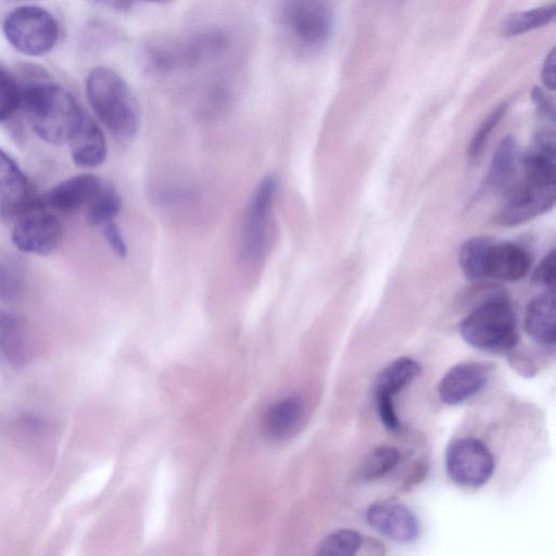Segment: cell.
I'll return each mask as SVG.
<instances>
[{
  "instance_id": "cell-32",
  "label": "cell",
  "mask_w": 556,
  "mask_h": 556,
  "mask_svg": "<svg viewBox=\"0 0 556 556\" xmlns=\"http://www.w3.org/2000/svg\"><path fill=\"white\" fill-rule=\"evenodd\" d=\"M532 100L535 103L540 115L547 119L549 118L551 122H553L554 121L553 104L551 103L548 97L545 94V92L541 88L535 87L533 89Z\"/></svg>"
},
{
  "instance_id": "cell-12",
  "label": "cell",
  "mask_w": 556,
  "mask_h": 556,
  "mask_svg": "<svg viewBox=\"0 0 556 556\" xmlns=\"http://www.w3.org/2000/svg\"><path fill=\"white\" fill-rule=\"evenodd\" d=\"M103 185L104 182L98 176L76 175L51 188L39 198V201L43 206L63 213L74 212L81 207L87 208Z\"/></svg>"
},
{
  "instance_id": "cell-28",
  "label": "cell",
  "mask_w": 556,
  "mask_h": 556,
  "mask_svg": "<svg viewBox=\"0 0 556 556\" xmlns=\"http://www.w3.org/2000/svg\"><path fill=\"white\" fill-rule=\"evenodd\" d=\"M22 90L16 80L0 68V122L9 118L21 105Z\"/></svg>"
},
{
  "instance_id": "cell-18",
  "label": "cell",
  "mask_w": 556,
  "mask_h": 556,
  "mask_svg": "<svg viewBox=\"0 0 556 556\" xmlns=\"http://www.w3.org/2000/svg\"><path fill=\"white\" fill-rule=\"evenodd\" d=\"M303 414L299 396H288L275 403L265 414L264 430L273 440L288 438L296 428Z\"/></svg>"
},
{
  "instance_id": "cell-2",
  "label": "cell",
  "mask_w": 556,
  "mask_h": 556,
  "mask_svg": "<svg viewBox=\"0 0 556 556\" xmlns=\"http://www.w3.org/2000/svg\"><path fill=\"white\" fill-rule=\"evenodd\" d=\"M88 101L98 119L116 138L130 140L141 125V109L127 83L113 70L97 66L86 81Z\"/></svg>"
},
{
  "instance_id": "cell-10",
  "label": "cell",
  "mask_w": 556,
  "mask_h": 556,
  "mask_svg": "<svg viewBox=\"0 0 556 556\" xmlns=\"http://www.w3.org/2000/svg\"><path fill=\"white\" fill-rule=\"evenodd\" d=\"M366 519L377 532L401 543L415 541L420 532L419 520L414 511L394 501L372 503L366 510Z\"/></svg>"
},
{
  "instance_id": "cell-17",
  "label": "cell",
  "mask_w": 556,
  "mask_h": 556,
  "mask_svg": "<svg viewBox=\"0 0 556 556\" xmlns=\"http://www.w3.org/2000/svg\"><path fill=\"white\" fill-rule=\"evenodd\" d=\"M526 332L538 343L554 345L556 340V308L553 289L533 298L525 316Z\"/></svg>"
},
{
  "instance_id": "cell-19",
  "label": "cell",
  "mask_w": 556,
  "mask_h": 556,
  "mask_svg": "<svg viewBox=\"0 0 556 556\" xmlns=\"http://www.w3.org/2000/svg\"><path fill=\"white\" fill-rule=\"evenodd\" d=\"M518 163V146L511 136L504 137L497 146L488 170L484 188L500 191L508 186Z\"/></svg>"
},
{
  "instance_id": "cell-30",
  "label": "cell",
  "mask_w": 556,
  "mask_h": 556,
  "mask_svg": "<svg viewBox=\"0 0 556 556\" xmlns=\"http://www.w3.org/2000/svg\"><path fill=\"white\" fill-rule=\"evenodd\" d=\"M378 414L383 426L392 432L401 429V422L396 415L393 400L386 397H376Z\"/></svg>"
},
{
  "instance_id": "cell-1",
  "label": "cell",
  "mask_w": 556,
  "mask_h": 556,
  "mask_svg": "<svg viewBox=\"0 0 556 556\" xmlns=\"http://www.w3.org/2000/svg\"><path fill=\"white\" fill-rule=\"evenodd\" d=\"M21 105L33 130L51 144L68 142L86 115L64 88L52 83L24 88Z\"/></svg>"
},
{
  "instance_id": "cell-20",
  "label": "cell",
  "mask_w": 556,
  "mask_h": 556,
  "mask_svg": "<svg viewBox=\"0 0 556 556\" xmlns=\"http://www.w3.org/2000/svg\"><path fill=\"white\" fill-rule=\"evenodd\" d=\"M420 365L410 357H400L391 362L379 374L376 384V397L393 400L420 372Z\"/></svg>"
},
{
  "instance_id": "cell-11",
  "label": "cell",
  "mask_w": 556,
  "mask_h": 556,
  "mask_svg": "<svg viewBox=\"0 0 556 556\" xmlns=\"http://www.w3.org/2000/svg\"><path fill=\"white\" fill-rule=\"evenodd\" d=\"M35 200L24 172L0 148V218L15 219Z\"/></svg>"
},
{
  "instance_id": "cell-27",
  "label": "cell",
  "mask_w": 556,
  "mask_h": 556,
  "mask_svg": "<svg viewBox=\"0 0 556 556\" xmlns=\"http://www.w3.org/2000/svg\"><path fill=\"white\" fill-rule=\"evenodd\" d=\"M507 103H502L496 106L490 114L482 121L477 128L471 141L468 146V157L475 160L482 153L485 143L488 142L493 129L505 115Z\"/></svg>"
},
{
  "instance_id": "cell-6",
  "label": "cell",
  "mask_w": 556,
  "mask_h": 556,
  "mask_svg": "<svg viewBox=\"0 0 556 556\" xmlns=\"http://www.w3.org/2000/svg\"><path fill=\"white\" fill-rule=\"evenodd\" d=\"M277 188V176L266 175L248 202L241 236V253L248 261L257 260L268 247Z\"/></svg>"
},
{
  "instance_id": "cell-7",
  "label": "cell",
  "mask_w": 556,
  "mask_h": 556,
  "mask_svg": "<svg viewBox=\"0 0 556 556\" xmlns=\"http://www.w3.org/2000/svg\"><path fill=\"white\" fill-rule=\"evenodd\" d=\"M62 225L58 217L36 199L15 219L11 232L14 247L24 253L49 255L59 245Z\"/></svg>"
},
{
  "instance_id": "cell-4",
  "label": "cell",
  "mask_w": 556,
  "mask_h": 556,
  "mask_svg": "<svg viewBox=\"0 0 556 556\" xmlns=\"http://www.w3.org/2000/svg\"><path fill=\"white\" fill-rule=\"evenodd\" d=\"M3 34L18 52L37 56L55 45L59 28L53 15L38 5L15 8L4 20Z\"/></svg>"
},
{
  "instance_id": "cell-25",
  "label": "cell",
  "mask_w": 556,
  "mask_h": 556,
  "mask_svg": "<svg viewBox=\"0 0 556 556\" xmlns=\"http://www.w3.org/2000/svg\"><path fill=\"white\" fill-rule=\"evenodd\" d=\"M363 538L353 529H339L325 536L317 546L315 556H355Z\"/></svg>"
},
{
  "instance_id": "cell-31",
  "label": "cell",
  "mask_w": 556,
  "mask_h": 556,
  "mask_svg": "<svg viewBox=\"0 0 556 556\" xmlns=\"http://www.w3.org/2000/svg\"><path fill=\"white\" fill-rule=\"evenodd\" d=\"M103 233L115 254L125 257L127 245L119 228L112 222L103 226Z\"/></svg>"
},
{
  "instance_id": "cell-14",
  "label": "cell",
  "mask_w": 556,
  "mask_h": 556,
  "mask_svg": "<svg viewBox=\"0 0 556 556\" xmlns=\"http://www.w3.org/2000/svg\"><path fill=\"white\" fill-rule=\"evenodd\" d=\"M531 256L521 245L513 242H494L491 247L485 274L502 281H517L530 270Z\"/></svg>"
},
{
  "instance_id": "cell-33",
  "label": "cell",
  "mask_w": 556,
  "mask_h": 556,
  "mask_svg": "<svg viewBox=\"0 0 556 556\" xmlns=\"http://www.w3.org/2000/svg\"><path fill=\"white\" fill-rule=\"evenodd\" d=\"M554 64H555V50L554 48L547 53L541 72V77L544 86L554 90L555 88V75H554Z\"/></svg>"
},
{
  "instance_id": "cell-34",
  "label": "cell",
  "mask_w": 556,
  "mask_h": 556,
  "mask_svg": "<svg viewBox=\"0 0 556 556\" xmlns=\"http://www.w3.org/2000/svg\"><path fill=\"white\" fill-rule=\"evenodd\" d=\"M104 4L114 8L118 11H126L128 10L134 3L132 2H126V1H108L104 2Z\"/></svg>"
},
{
  "instance_id": "cell-24",
  "label": "cell",
  "mask_w": 556,
  "mask_h": 556,
  "mask_svg": "<svg viewBox=\"0 0 556 556\" xmlns=\"http://www.w3.org/2000/svg\"><path fill=\"white\" fill-rule=\"evenodd\" d=\"M122 200L115 188L104 184L102 189L87 206V217L90 224L104 226L113 222L119 213Z\"/></svg>"
},
{
  "instance_id": "cell-15",
  "label": "cell",
  "mask_w": 556,
  "mask_h": 556,
  "mask_svg": "<svg viewBox=\"0 0 556 556\" xmlns=\"http://www.w3.org/2000/svg\"><path fill=\"white\" fill-rule=\"evenodd\" d=\"M67 143L77 166L97 167L106 157L105 137L98 124L87 114Z\"/></svg>"
},
{
  "instance_id": "cell-22",
  "label": "cell",
  "mask_w": 556,
  "mask_h": 556,
  "mask_svg": "<svg viewBox=\"0 0 556 556\" xmlns=\"http://www.w3.org/2000/svg\"><path fill=\"white\" fill-rule=\"evenodd\" d=\"M555 20V5L547 4L507 16L502 24L505 36H517L542 27Z\"/></svg>"
},
{
  "instance_id": "cell-5",
  "label": "cell",
  "mask_w": 556,
  "mask_h": 556,
  "mask_svg": "<svg viewBox=\"0 0 556 556\" xmlns=\"http://www.w3.org/2000/svg\"><path fill=\"white\" fill-rule=\"evenodd\" d=\"M280 21L302 47L316 50L328 42L333 29V11L328 2L296 0L282 3Z\"/></svg>"
},
{
  "instance_id": "cell-26",
  "label": "cell",
  "mask_w": 556,
  "mask_h": 556,
  "mask_svg": "<svg viewBox=\"0 0 556 556\" xmlns=\"http://www.w3.org/2000/svg\"><path fill=\"white\" fill-rule=\"evenodd\" d=\"M400 460V453L392 446H379L371 451L359 467V476L365 480L379 478L392 470Z\"/></svg>"
},
{
  "instance_id": "cell-9",
  "label": "cell",
  "mask_w": 556,
  "mask_h": 556,
  "mask_svg": "<svg viewBox=\"0 0 556 556\" xmlns=\"http://www.w3.org/2000/svg\"><path fill=\"white\" fill-rule=\"evenodd\" d=\"M555 184L542 182L523 176V180L508 193L496 220L504 226H516L551 210L555 203Z\"/></svg>"
},
{
  "instance_id": "cell-8",
  "label": "cell",
  "mask_w": 556,
  "mask_h": 556,
  "mask_svg": "<svg viewBox=\"0 0 556 556\" xmlns=\"http://www.w3.org/2000/svg\"><path fill=\"white\" fill-rule=\"evenodd\" d=\"M445 467L450 479L465 488H479L494 471V458L484 443L476 438L452 441L445 452Z\"/></svg>"
},
{
  "instance_id": "cell-21",
  "label": "cell",
  "mask_w": 556,
  "mask_h": 556,
  "mask_svg": "<svg viewBox=\"0 0 556 556\" xmlns=\"http://www.w3.org/2000/svg\"><path fill=\"white\" fill-rule=\"evenodd\" d=\"M495 241L486 236H476L466 240L459 249V265L470 280L486 277V258Z\"/></svg>"
},
{
  "instance_id": "cell-23",
  "label": "cell",
  "mask_w": 556,
  "mask_h": 556,
  "mask_svg": "<svg viewBox=\"0 0 556 556\" xmlns=\"http://www.w3.org/2000/svg\"><path fill=\"white\" fill-rule=\"evenodd\" d=\"M25 268L21 260L12 255H0V301H14L23 292Z\"/></svg>"
},
{
  "instance_id": "cell-29",
  "label": "cell",
  "mask_w": 556,
  "mask_h": 556,
  "mask_svg": "<svg viewBox=\"0 0 556 556\" xmlns=\"http://www.w3.org/2000/svg\"><path fill=\"white\" fill-rule=\"evenodd\" d=\"M555 250L548 252L532 273V280L541 286L553 287L555 283Z\"/></svg>"
},
{
  "instance_id": "cell-3",
  "label": "cell",
  "mask_w": 556,
  "mask_h": 556,
  "mask_svg": "<svg viewBox=\"0 0 556 556\" xmlns=\"http://www.w3.org/2000/svg\"><path fill=\"white\" fill-rule=\"evenodd\" d=\"M459 332L476 349L494 353L509 351L518 341L515 311L503 294H490L463 319Z\"/></svg>"
},
{
  "instance_id": "cell-16",
  "label": "cell",
  "mask_w": 556,
  "mask_h": 556,
  "mask_svg": "<svg viewBox=\"0 0 556 556\" xmlns=\"http://www.w3.org/2000/svg\"><path fill=\"white\" fill-rule=\"evenodd\" d=\"M29 355V339L23 320L13 313L0 311V363L20 368Z\"/></svg>"
},
{
  "instance_id": "cell-13",
  "label": "cell",
  "mask_w": 556,
  "mask_h": 556,
  "mask_svg": "<svg viewBox=\"0 0 556 556\" xmlns=\"http://www.w3.org/2000/svg\"><path fill=\"white\" fill-rule=\"evenodd\" d=\"M486 366L475 362H465L450 368L441 379L439 395L443 403L457 405L478 393L486 383Z\"/></svg>"
}]
</instances>
